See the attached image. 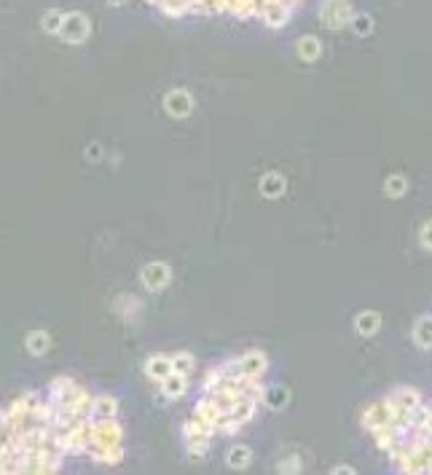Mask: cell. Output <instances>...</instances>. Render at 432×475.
Segmentation results:
<instances>
[{
	"label": "cell",
	"instance_id": "cell-1",
	"mask_svg": "<svg viewBox=\"0 0 432 475\" xmlns=\"http://www.w3.org/2000/svg\"><path fill=\"white\" fill-rule=\"evenodd\" d=\"M124 430L116 419H92L89 424V459L97 464H119L124 459Z\"/></svg>",
	"mask_w": 432,
	"mask_h": 475
},
{
	"label": "cell",
	"instance_id": "cell-2",
	"mask_svg": "<svg viewBox=\"0 0 432 475\" xmlns=\"http://www.w3.org/2000/svg\"><path fill=\"white\" fill-rule=\"evenodd\" d=\"M352 14H354L352 0H320V6H317L320 25H323L325 30H333V32L349 28Z\"/></svg>",
	"mask_w": 432,
	"mask_h": 475
},
{
	"label": "cell",
	"instance_id": "cell-3",
	"mask_svg": "<svg viewBox=\"0 0 432 475\" xmlns=\"http://www.w3.org/2000/svg\"><path fill=\"white\" fill-rule=\"evenodd\" d=\"M89 35H92V22L83 11H68L62 19V28L56 32V38L68 46H83L89 41Z\"/></svg>",
	"mask_w": 432,
	"mask_h": 475
},
{
	"label": "cell",
	"instance_id": "cell-4",
	"mask_svg": "<svg viewBox=\"0 0 432 475\" xmlns=\"http://www.w3.org/2000/svg\"><path fill=\"white\" fill-rule=\"evenodd\" d=\"M395 416H397L395 406H392L387 397H381V400H373V403H368V406L363 408L360 421H363L365 433H373V430L384 427V424H392Z\"/></svg>",
	"mask_w": 432,
	"mask_h": 475
},
{
	"label": "cell",
	"instance_id": "cell-5",
	"mask_svg": "<svg viewBox=\"0 0 432 475\" xmlns=\"http://www.w3.org/2000/svg\"><path fill=\"white\" fill-rule=\"evenodd\" d=\"M162 105L169 119H188L191 113H193V108H196V100H193V95H191L188 89L175 86V89H169L164 95Z\"/></svg>",
	"mask_w": 432,
	"mask_h": 475
},
{
	"label": "cell",
	"instance_id": "cell-6",
	"mask_svg": "<svg viewBox=\"0 0 432 475\" xmlns=\"http://www.w3.org/2000/svg\"><path fill=\"white\" fill-rule=\"evenodd\" d=\"M140 279H143V287H145V290L162 293L164 287H169V282H172V266L164 263V260H150V263L143 266Z\"/></svg>",
	"mask_w": 432,
	"mask_h": 475
},
{
	"label": "cell",
	"instance_id": "cell-7",
	"mask_svg": "<svg viewBox=\"0 0 432 475\" xmlns=\"http://www.w3.org/2000/svg\"><path fill=\"white\" fill-rule=\"evenodd\" d=\"M293 11H296L293 6H287V3H282V0H274V3H266V6L260 8L258 19H260L269 30H282L290 25Z\"/></svg>",
	"mask_w": 432,
	"mask_h": 475
},
{
	"label": "cell",
	"instance_id": "cell-8",
	"mask_svg": "<svg viewBox=\"0 0 432 475\" xmlns=\"http://www.w3.org/2000/svg\"><path fill=\"white\" fill-rule=\"evenodd\" d=\"M234 360H236V373H242V376L260 379L269 371V357L260 349H247L242 357H234Z\"/></svg>",
	"mask_w": 432,
	"mask_h": 475
},
{
	"label": "cell",
	"instance_id": "cell-9",
	"mask_svg": "<svg viewBox=\"0 0 432 475\" xmlns=\"http://www.w3.org/2000/svg\"><path fill=\"white\" fill-rule=\"evenodd\" d=\"M387 400L395 406L397 414H411L414 408L424 403V397H421V392H419L416 387H395V390L387 395Z\"/></svg>",
	"mask_w": 432,
	"mask_h": 475
},
{
	"label": "cell",
	"instance_id": "cell-10",
	"mask_svg": "<svg viewBox=\"0 0 432 475\" xmlns=\"http://www.w3.org/2000/svg\"><path fill=\"white\" fill-rule=\"evenodd\" d=\"M290 400H293L290 387H284V384H266V387H263V400H260V406L271 408V411H282V408L290 406Z\"/></svg>",
	"mask_w": 432,
	"mask_h": 475
},
{
	"label": "cell",
	"instance_id": "cell-11",
	"mask_svg": "<svg viewBox=\"0 0 432 475\" xmlns=\"http://www.w3.org/2000/svg\"><path fill=\"white\" fill-rule=\"evenodd\" d=\"M296 56L306 65H314L323 56V41L317 35H301L296 41Z\"/></svg>",
	"mask_w": 432,
	"mask_h": 475
},
{
	"label": "cell",
	"instance_id": "cell-12",
	"mask_svg": "<svg viewBox=\"0 0 432 475\" xmlns=\"http://www.w3.org/2000/svg\"><path fill=\"white\" fill-rule=\"evenodd\" d=\"M143 368H145V376H148L150 381H164L172 371H175L169 354H150Z\"/></svg>",
	"mask_w": 432,
	"mask_h": 475
},
{
	"label": "cell",
	"instance_id": "cell-13",
	"mask_svg": "<svg viewBox=\"0 0 432 475\" xmlns=\"http://www.w3.org/2000/svg\"><path fill=\"white\" fill-rule=\"evenodd\" d=\"M258 191H260L263 199H280V196H284V191H287V180H284V175H280V172H266V175L258 180Z\"/></svg>",
	"mask_w": 432,
	"mask_h": 475
},
{
	"label": "cell",
	"instance_id": "cell-14",
	"mask_svg": "<svg viewBox=\"0 0 432 475\" xmlns=\"http://www.w3.org/2000/svg\"><path fill=\"white\" fill-rule=\"evenodd\" d=\"M354 330H357V336H363V339L376 336L378 330H381V314H378L376 309H363V312L354 317Z\"/></svg>",
	"mask_w": 432,
	"mask_h": 475
},
{
	"label": "cell",
	"instance_id": "cell-15",
	"mask_svg": "<svg viewBox=\"0 0 432 475\" xmlns=\"http://www.w3.org/2000/svg\"><path fill=\"white\" fill-rule=\"evenodd\" d=\"M411 336H414V344L424 352H432V314H421L416 317V323L411 327Z\"/></svg>",
	"mask_w": 432,
	"mask_h": 475
},
{
	"label": "cell",
	"instance_id": "cell-16",
	"mask_svg": "<svg viewBox=\"0 0 432 475\" xmlns=\"http://www.w3.org/2000/svg\"><path fill=\"white\" fill-rule=\"evenodd\" d=\"M162 387V395L167 397V400H180V397H186V392H188V376H183V373H169L164 381H159Z\"/></svg>",
	"mask_w": 432,
	"mask_h": 475
},
{
	"label": "cell",
	"instance_id": "cell-17",
	"mask_svg": "<svg viewBox=\"0 0 432 475\" xmlns=\"http://www.w3.org/2000/svg\"><path fill=\"white\" fill-rule=\"evenodd\" d=\"M116 414H119V400H116L113 395L108 392L95 395V400H92V416H89V419H116Z\"/></svg>",
	"mask_w": 432,
	"mask_h": 475
},
{
	"label": "cell",
	"instance_id": "cell-18",
	"mask_svg": "<svg viewBox=\"0 0 432 475\" xmlns=\"http://www.w3.org/2000/svg\"><path fill=\"white\" fill-rule=\"evenodd\" d=\"M113 309H116V314L121 317L124 323H137L140 320V312H143V303H140V299H135V296H119L116 299V303H113Z\"/></svg>",
	"mask_w": 432,
	"mask_h": 475
},
{
	"label": "cell",
	"instance_id": "cell-19",
	"mask_svg": "<svg viewBox=\"0 0 432 475\" xmlns=\"http://www.w3.org/2000/svg\"><path fill=\"white\" fill-rule=\"evenodd\" d=\"M226 464H229L231 470H247L253 464V448L244 446V443L231 446L229 454H226Z\"/></svg>",
	"mask_w": 432,
	"mask_h": 475
},
{
	"label": "cell",
	"instance_id": "cell-20",
	"mask_svg": "<svg viewBox=\"0 0 432 475\" xmlns=\"http://www.w3.org/2000/svg\"><path fill=\"white\" fill-rule=\"evenodd\" d=\"M25 349L32 357H43V354L52 349V336L46 330H30L28 339H25Z\"/></svg>",
	"mask_w": 432,
	"mask_h": 475
},
{
	"label": "cell",
	"instance_id": "cell-21",
	"mask_svg": "<svg viewBox=\"0 0 432 475\" xmlns=\"http://www.w3.org/2000/svg\"><path fill=\"white\" fill-rule=\"evenodd\" d=\"M349 28H352V32H354L357 38H368V35H373L376 22H373V16L368 14V11H354V14H352Z\"/></svg>",
	"mask_w": 432,
	"mask_h": 475
},
{
	"label": "cell",
	"instance_id": "cell-22",
	"mask_svg": "<svg viewBox=\"0 0 432 475\" xmlns=\"http://www.w3.org/2000/svg\"><path fill=\"white\" fill-rule=\"evenodd\" d=\"M384 193L390 196V199H403L405 193H408V177L403 172H395L384 180Z\"/></svg>",
	"mask_w": 432,
	"mask_h": 475
},
{
	"label": "cell",
	"instance_id": "cell-23",
	"mask_svg": "<svg viewBox=\"0 0 432 475\" xmlns=\"http://www.w3.org/2000/svg\"><path fill=\"white\" fill-rule=\"evenodd\" d=\"M172 357V366H175V373H183V376H193L196 373V357L186 349H177L175 354H169Z\"/></svg>",
	"mask_w": 432,
	"mask_h": 475
},
{
	"label": "cell",
	"instance_id": "cell-24",
	"mask_svg": "<svg viewBox=\"0 0 432 475\" xmlns=\"http://www.w3.org/2000/svg\"><path fill=\"white\" fill-rule=\"evenodd\" d=\"M210 443H212V435H186V448H188L191 457H204L210 451Z\"/></svg>",
	"mask_w": 432,
	"mask_h": 475
},
{
	"label": "cell",
	"instance_id": "cell-25",
	"mask_svg": "<svg viewBox=\"0 0 432 475\" xmlns=\"http://www.w3.org/2000/svg\"><path fill=\"white\" fill-rule=\"evenodd\" d=\"M304 470V459H301V454L296 451H290V454H284L282 459L277 462V473H287V475H296Z\"/></svg>",
	"mask_w": 432,
	"mask_h": 475
},
{
	"label": "cell",
	"instance_id": "cell-26",
	"mask_svg": "<svg viewBox=\"0 0 432 475\" xmlns=\"http://www.w3.org/2000/svg\"><path fill=\"white\" fill-rule=\"evenodd\" d=\"M62 19H65V11H59V8H49V11L41 16V28L46 30L49 35H56L59 28H62Z\"/></svg>",
	"mask_w": 432,
	"mask_h": 475
},
{
	"label": "cell",
	"instance_id": "cell-27",
	"mask_svg": "<svg viewBox=\"0 0 432 475\" xmlns=\"http://www.w3.org/2000/svg\"><path fill=\"white\" fill-rule=\"evenodd\" d=\"M419 245L432 253V220H424L419 229Z\"/></svg>",
	"mask_w": 432,
	"mask_h": 475
},
{
	"label": "cell",
	"instance_id": "cell-28",
	"mask_svg": "<svg viewBox=\"0 0 432 475\" xmlns=\"http://www.w3.org/2000/svg\"><path fill=\"white\" fill-rule=\"evenodd\" d=\"M102 159H105L102 145H100V143H89V145H86V162H102Z\"/></svg>",
	"mask_w": 432,
	"mask_h": 475
},
{
	"label": "cell",
	"instance_id": "cell-29",
	"mask_svg": "<svg viewBox=\"0 0 432 475\" xmlns=\"http://www.w3.org/2000/svg\"><path fill=\"white\" fill-rule=\"evenodd\" d=\"M330 473H333V475H344V473H347V475H354L357 470H354L352 464H336V467H330Z\"/></svg>",
	"mask_w": 432,
	"mask_h": 475
},
{
	"label": "cell",
	"instance_id": "cell-30",
	"mask_svg": "<svg viewBox=\"0 0 432 475\" xmlns=\"http://www.w3.org/2000/svg\"><path fill=\"white\" fill-rule=\"evenodd\" d=\"M108 6H113V8H121V6H126V0H105Z\"/></svg>",
	"mask_w": 432,
	"mask_h": 475
}]
</instances>
